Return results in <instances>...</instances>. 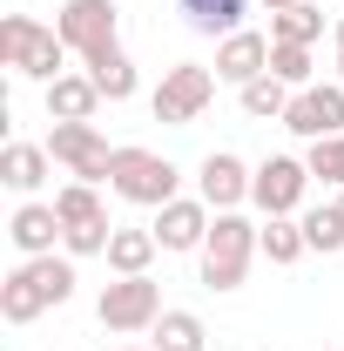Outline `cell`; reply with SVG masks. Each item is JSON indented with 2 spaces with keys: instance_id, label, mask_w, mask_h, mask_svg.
I'll return each mask as SVG.
<instances>
[{
  "instance_id": "6da1fadb",
  "label": "cell",
  "mask_w": 344,
  "mask_h": 351,
  "mask_svg": "<svg viewBox=\"0 0 344 351\" xmlns=\"http://www.w3.org/2000/svg\"><path fill=\"white\" fill-rule=\"evenodd\" d=\"M75 298V263L68 257H27L7 284H0V317L7 324H34L41 311Z\"/></svg>"
},
{
  "instance_id": "7a4b0ae2",
  "label": "cell",
  "mask_w": 344,
  "mask_h": 351,
  "mask_svg": "<svg viewBox=\"0 0 344 351\" xmlns=\"http://www.w3.org/2000/svg\"><path fill=\"white\" fill-rule=\"evenodd\" d=\"M263 250V230L250 217H236V210H216L210 237H203V284L210 291H236L243 277H250V257Z\"/></svg>"
},
{
  "instance_id": "3957f363",
  "label": "cell",
  "mask_w": 344,
  "mask_h": 351,
  "mask_svg": "<svg viewBox=\"0 0 344 351\" xmlns=\"http://www.w3.org/2000/svg\"><path fill=\"white\" fill-rule=\"evenodd\" d=\"M61 61H68L61 27H41L27 14H7L0 21V68H14L27 82H61Z\"/></svg>"
},
{
  "instance_id": "277c9868",
  "label": "cell",
  "mask_w": 344,
  "mask_h": 351,
  "mask_svg": "<svg viewBox=\"0 0 344 351\" xmlns=\"http://www.w3.org/2000/svg\"><path fill=\"white\" fill-rule=\"evenodd\" d=\"M54 210H61V243H68V257H108L115 223H108V210H101L95 182H68V189H54Z\"/></svg>"
},
{
  "instance_id": "5b68a950",
  "label": "cell",
  "mask_w": 344,
  "mask_h": 351,
  "mask_svg": "<svg viewBox=\"0 0 344 351\" xmlns=\"http://www.w3.org/2000/svg\"><path fill=\"white\" fill-rule=\"evenodd\" d=\"M108 189H115L122 203L162 210V203H175V162H169V156H156V149H115Z\"/></svg>"
},
{
  "instance_id": "8992f818",
  "label": "cell",
  "mask_w": 344,
  "mask_h": 351,
  "mask_svg": "<svg viewBox=\"0 0 344 351\" xmlns=\"http://www.w3.org/2000/svg\"><path fill=\"white\" fill-rule=\"evenodd\" d=\"M210 95H216V75L203 68V61H175L169 75H162V88H156V122H169V129H189L203 108H210Z\"/></svg>"
},
{
  "instance_id": "52a82bcc",
  "label": "cell",
  "mask_w": 344,
  "mask_h": 351,
  "mask_svg": "<svg viewBox=\"0 0 344 351\" xmlns=\"http://www.w3.org/2000/svg\"><path fill=\"white\" fill-rule=\"evenodd\" d=\"M47 156L75 176V182H108V169H115V149L101 142V129H95V122H54Z\"/></svg>"
},
{
  "instance_id": "ba28073f",
  "label": "cell",
  "mask_w": 344,
  "mask_h": 351,
  "mask_svg": "<svg viewBox=\"0 0 344 351\" xmlns=\"http://www.w3.org/2000/svg\"><path fill=\"white\" fill-rule=\"evenodd\" d=\"M54 27H61V41H68V54H82V61H95V54H108V47H122V14H115L108 0H68Z\"/></svg>"
},
{
  "instance_id": "9c48e42d",
  "label": "cell",
  "mask_w": 344,
  "mask_h": 351,
  "mask_svg": "<svg viewBox=\"0 0 344 351\" xmlns=\"http://www.w3.org/2000/svg\"><path fill=\"white\" fill-rule=\"evenodd\" d=\"M95 317H101L108 331H156V317H162L156 277H115V284L95 298Z\"/></svg>"
},
{
  "instance_id": "30bf717a",
  "label": "cell",
  "mask_w": 344,
  "mask_h": 351,
  "mask_svg": "<svg viewBox=\"0 0 344 351\" xmlns=\"http://www.w3.org/2000/svg\"><path fill=\"white\" fill-rule=\"evenodd\" d=\"M317 176H310V162H297V156H270L257 169V182H250V203H257L263 217H297L304 189H310Z\"/></svg>"
},
{
  "instance_id": "8fae6325",
  "label": "cell",
  "mask_w": 344,
  "mask_h": 351,
  "mask_svg": "<svg viewBox=\"0 0 344 351\" xmlns=\"http://www.w3.org/2000/svg\"><path fill=\"white\" fill-rule=\"evenodd\" d=\"M284 129H291V135H310V142L344 135V82H331V88H297L291 108H284Z\"/></svg>"
},
{
  "instance_id": "7c38bea8",
  "label": "cell",
  "mask_w": 344,
  "mask_h": 351,
  "mask_svg": "<svg viewBox=\"0 0 344 351\" xmlns=\"http://www.w3.org/2000/svg\"><path fill=\"white\" fill-rule=\"evenodd\" d=\"M250 182H257V169H243V156L216 149V156H203V169H196V196H203L210 210H236V203L250 196Z\"/></svg>"
},
{
  "instance_id": "4fadbf2b",
  "label": "cell",
  "mask_w": 344,
  "mask_h": 351,
  "mask_svg": "<svg viewBox=\"0 0 344 351\" xmlns=\"http://www.w3.org/2000/svg\"><path fill=\"white\" fill-rule=\"evenodd\" d=\"M257 75H270V34H250V27L223 34V47H216V82L250 88Z\"/></svg>"
},
{
  "instance_id": "5bb4252c",
  "label": "cell",
  "mask_w": 344,
  "mask_h": 351,
  "mask_svg": "<svg viewBox=\"0 0 344 351\" xmlns=\"http://www.w3.org/2000/svg\"><path fill=\"white\" fill-rule=\"evenodd\" d=\"M210 203L203 196H175L162 203V217H156V243L162 250H203V237H210Z\"/></svg>"
},
{
  "instance_id": "9a60e30c",
  "label": "cell",
  "mask_w": 344,
  "mask_h": 351,
  "mask_svg": "<svg viewBox=\"0 0 344 351\" xmlns=\"http://www.w3.org/2000/svg\"><path fill=\"white\" fill-rule=\"evenodd\" d=\"M7 237H14V250H21V257H54L61 210H54V203H21V210H14V223H7Z\"/></svg>"
},
{
  "instance_id": "2e32d148",
  "label": "cell",
  "mask_w": 344,
  "mask_h": 351,
  "mask_svg": "<svg viewBox=\"0 0 344 351\" xmlns=\"http://www.w3.org/2000/svg\"><path fill=\"white\" fill-rule=\"evenodd\" d=\"M101 101H108V95L95 88V75H61V82H47V115H54V122H95Z\"/></svg>"
},
{
  "instance_id": "e0dca14e",
  "label": "cell",
  "mask_w": 344,
  "mask_h": 351,
  "mask_svg": "<svg viewBox=\"0 0 344 351\" xmlns=\"http://www.w3.org/2000/svg\"><path fill=\"white\" fill-rule=\"evenodd\" d=\"M54 169V156H47L41 142H7V156H0V182L7 189H21V196H34Z\"/></svg>"
},
{
  "instance_id": "ac0fdd59",
  "label": "cell",
  "mask_w": 344,
  "mask_h": 351,
  "mask_svg": "<svg viewBox=\"0 0 344 351\" xmlns=\"http://www.w3.org/2000/svg\"><path fill=\"white\" fill-rule=\"evenodd\" d=\"M156 230H115L108 237V270L115 277H149V263H156Z\"/></svg>"
},
{
  "instance_id": "d6986e66",
  "label": "cell",
  "mask_w": 344,
  "mask_h": 351,
  "mask_svg": "<svg viewBox=\"0 0 344 351\" xmlns=\"http://www.w3.org/2000/svg\"><path fill=\"white\" fill-rule=\"evenodd\" d=\"M175 7H182V21L196 34H236L243 14H250V0H175Z\"/></svg>"
},
{
  "instance_id": "ffe728a7",
  "label": "cell",
  "mask_w": 344,
  "mask_h": 351,
  "mask_svg": "<svg viewBox=\"0 0 344 351\" xmlns=\"http://www.w3.org/2000/svg\"><path fill=\"white\" fill-rule=\"evenodd\" d=\"M88 75H95V88H101L108 101H129V95H135V61L122 54V47L95 54V61H88Z\"/></svg>"
},
{
  "instance_id": "44dd1931",
  "label": "cell",
  "mask_w": 344,
  "mask_h": 351,
  "mask_svg": "<svg viewBox=\"0 0 344 351\" xmlns=\"http://www.w3.org/2000/svg\"><path fill=\"white\" fill-rule=\"evenodd\" d=\"M236 95H243V115H257V122H284V108H291V82H277V75H257Z\"/></svg>"
},
{
  "instance_id": "7402d4cb",
  "label": "cell",
  "mask_w": 344,
  "mask_h": 351,
  "mask_svg": "<svg viewBox=\"0 0 344 351\" xmlns=\"http://www.w3.org/2000/svg\"><path fill=\"white\" fill-rule=\"evenodd\" d=\"M156 351H203V317L196 311H162L156 317Z\"/></svg>"
},
{
  "instance_id": "603a6c76",
  "label": "cell",
  "mask_w": 344,
  "mask_h": 351,
  "mask_svg": "<svg viewBox=\"0 0 344 351\" xmlns=\"http://www.w3.org/2000/svg\"><path fill=\"white\" fill-rule=\"evenodd\" d=\"M317 34H324V14H317V7H284V14H270V41H297V47H310L317 41Z\"/></svg>"
},
{
  "instance_id": "cb8c5ba5",
  "label": "cell",
  "mask_w": 344,
  "mask_h": 351,
  "mask_svg": "<svg viewBox=\"0 0 344 351\" xmlns=\"http://www.w3.org/2000/svg\"><path fill=\"white\" fill-rule=\"evenodd\" d=\"M304 250H310V243H304V223L297 217H270V223H263V257H270V263H297Z\"/></svg>"
},
{
  "instance_id": "d4e9b609",
  "label": "cell",
  "mask_w": 344,
  "mask_h": 351,
  "mask_svg": "<svg viewBox=\"0 0 344 351\" xmlns=\"http://www.w3.org/2000/svg\"><path fill=\"white\" fill-rule=\"evenodd\" d=\"M270 75H277V82H291V88H310V47L270 41Z\"/></svg>"
},
{
  "instance_id": "484cf974",
  "label": "cell",
  "mask_w": 344,
  "mask_h": 351,
  "mask_svg": "<svg viewBox=\"0 0 344 351\" xmlns=\"http://www.w3.org/2000/svg\"><path fill=\"white\" fill-rule=\"evenodd\" d=\"M304 243H310V250H344V203L310 210V217H304Z\"/></svg>"
},
{
  "instance_id": "4316f807",
  "label": "cell",
  "mask_w": 344,
  "mask_h": 351,
  "mask_svg": "<svg viewBox=\"0 0 344 351\" xmlns=\"http://www.w3.org/2000/svg\"><path fill=\"white\" fill-rule=\"evenodd\" d=\"M304 162H310V176H317V182H338V189H344V135L310 142V156H304Z\"/></svg>"
},
{
  "instance_id": "83f0119b",
  "label": "cell",
  "mask_w": 344,
  "mask_h": 351,
  "mask_svg": "<svg viewBox=\"0 0 344 351\" xmlns=\"http://www.w3.org/2000/svg\"><path fill=\"white\" fill-rule=\"evenodd\" d=\"M284 7H297V0H270V14H284Z\"/></svg>"
},
{
  "instance_id": "f1b7e54d",
  "label": "cell",
  "mask_w": 344,
  "mask_h": 351,
  "mask_svg": "<svg viewBox=\"0 0 344 351\" xmlns=\"http://www.w3.org/2000/svg\"><path fill=\"white\" fill-rule=\"evenodd\" d=\"M338 54H344V21H338Z\"/></svg>"
},
{
  "instance_id": "f546056e",
  "label": "cell",
  "mask_w": 344,
  "mask_h": 351,
  "mask_svg": "<svg viewBox=\"0 0 344 351\" xmlns=\"http://www.w3.org/2000/svg\"><path fill=\"white\" fill-rule=\"evenodd\" d=\"M338 82H344V54H338Z\"/></svg>"
},
{
  "instance_id": "4dcf8cb0",
  "label": "cell",
  "mask_w": 344,
  "mask_h": 351,
  "mask_svg": "<svg viewBox=\"0 0 344 351\" xmlns=\"http://www.w3.org/2000/svg\"><path fill=\"white\" fill-rule=\"evenodd\" d=\"M129 351H142V345H129ZM149 351H156V345H149Z\"/></svg>"
}]
</instances>
